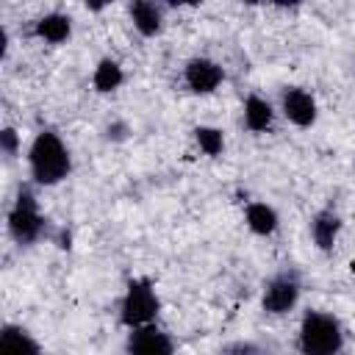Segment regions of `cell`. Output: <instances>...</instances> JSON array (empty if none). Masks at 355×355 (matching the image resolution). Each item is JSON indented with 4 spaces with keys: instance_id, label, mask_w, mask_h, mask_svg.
<instances>
[{
    "instance_id": "cell-1",
    "label": "cell",
    "mask_w": 355,
    "mask_h": 355,
    "mask_svg": "<svg viewBox=\"0 0 355 355\" xmlns=\"http://www.w3.org/2000/svg\"><path fill=\"white\" fill-rule=\"evenodd\" d=\"M28 166L31 178L39 186H55L69 178L72 172V155L64 139L55 130H39L28 147Z\"/></svg>"
},
{
    "instance_id": "cell-2",
    "label": "cell",
    "mask_w": 355,
    "mask_h": 355,
    "mask_svg": "<svg viewBox=\"0 0 355 355\" xmlns=\"http://www.w3.org/2000/svg\"><path fill=\"white\" fill-rule=\"evenodd\" d=\"M300 352L302 355H341L344 327L333 313L308 311L300 322Z\"/></svg>"
},
{
    "instance_id": "cell-3",
    "label": "cell",
    "mask_w": 355,
    "mask_h": 355,
    "mask_svg": "<svg viewBox=\"0 0 355 355\" xmlns=\"http://www.w3.org/2000/svg\"><path fill=\"white\" fill-rule=\"evenodd\" d=\"M161 311V300L155 294V286L147 277H133L125 288V297L119 302V322L125 327H144L155 324Z\"/></svg>"
},
{
    "instance_id": "cell-4",
    "label": "cell",
    "mask_w": 355,
    "mask_h": 355,
    "mask_svg": "<svg viewBox=\"0 0 355 355\" xmlns=\"http://www.w3.org/2000/svg\"><path fill=\"white\" fill-rule=\"evenodd\" d=\"M44 227H47V219L42 216L39 211V202L33 197V191L28 186H19L17 191V200L8 211V233L17 244H33L44 236Z\"/></svg>"
},
{
    "instance_id": "cell-5",
    "label": "cell",
    "mask_w": 355,
    "mask_h": 355,
    "mask_svg": "<svg viewBox=\"0 0 355 355\" xmlns=\"http://www.w3.org/2000/svg\"><path fill=\"white\" fill-rule=\"evenodd\" d=\"M300 291H302L300 275H297L294 269H283V272L272 275V277L263 283L261 305H263L266 313H272V316H283V313L294 311V305L300 302Z\"/></svg>"
},
{
    "instance_id": "cell-6",
    "label": "cell",
    "mask_w": 355,
    "mask_h": 355,
    "mask_svg": "<svg viewBox=\"0 0 355 355\" xmlns=\"http://www.w3.org/2000/svg\"><path fill=\"white\" fill-rule=\"evenodd\" d=\"M222 80H225V69L214 58L194 55L183 67V83L194 94H211V92H216L222 86Z\"/></svg>"
},
{
    "instance_id": "cell-7",
    "label": "cell",
    "mask_w": 355,
    "mask_h": 355,
    "mask_svg": "<svg viewBox=\"0 0 355 355\" xmlns=\"http://www.w3.org/2000/svg\"><path fill=\"white\" fill-rule=\"evenodd\" d=\"M280 108H283V116L297 125V128H311L319 116V105L313 100V94L302 86H288L283 89L280 94Z\"/></svg>"
},
{
    "instance_id": "cell-8",
    "label": "cell",
    "mask_w": 355,
    "mask_h": 355,
    "mask_svg": "<svg viewBox=\"0 0 355 355\" xmlns=\"http://www.w3.org/2000/svg\"><path fill=\"white\" fill-rule=\"evenodd\" d=\"M125 355H175V344L158 324H144L130 330Z\"/></svg>"
},
{
    "instance_id": "cell-9",
    "label": "cell",
    "mask_w": 355,
    "mask_h": 355,
    "mask_svg": "<svg viewBox=\"0 0 355 355\" xmlns=\"http://www.w3.org/2000/svg\"><path fill=\"white\" fill-rule=\"evenodd\" d=\"M338 230H341V216L333 208H322V211L313 214V219H311V239H313V244L322 252H330L336 247Z\"/></svg>"
},
{
    "instance_id": "cell-10",
    "label": "cell",
    "mask_w": 355,
    "mask_h": 355,
    "mask_svg": "<svg viewBox=\"0 0 355 355\" xmlns=\"http://www.w3.org/2000/svg\"><path fill=\"white\" fill-rule=\"evenodd\" d=\"M0 355H44L39 341L19 324H3L0 330Z\"/></svg>"
},
{
    "instance_id": "cell-11",
    "label": "cell",
    "mask_w": 355,
    "mask_h": 355,
    "mask_svg": "<svg viewBox=\"0 0 355 355\" xmlns=\"http://www.w3.org/2000/svg\"><path fill=\"white\" fill-rule=\"evenodd\" d=\"M128 11H130V19H133V28L141 36L161 33V28H164V6H158L153 0H136V3H130Z\"/></svg>"
},
{
    "instance_id": "cell-12",
    "label": "cell",
    "mask_w": 355,
    "mask_h": 355,
    "mask_svg": "<svg viewBox=\"0 0 355 355\" xmlns=\"http://www.w3.org/2000/svg\"><path fill=\"white\" fill-rule=\"evenodd\" d=\"M33 33L47 44H61L72 36V19L61 11H50L33 22Z\"/></svg>"
},
{
    "instance_id": "cell-13",
    "label": "cell",
    "mask_w": 355,
    "mask_h": 355,
    "mask_svg": "<svg viewBox=\"0 0 355 355\" xmlns=\"http://www.w3.org/2000/svg\"><path fill=\"white\" fill-rule=\"evenodd\" d=\"M244 125H247V130H252V133H266V130H272V125H275V108H272V103L269 100H263L261 94H250L247 100H244Z\"/></svg>"
},
{
    "instance_id": "cell-14",
    "label": "cell",
    "mask_w": 355,
    "mask_h": 355,
    "mask_svg": "<svg viewBox=\"0 0 355 355\" xmlns=\"http://www.w3.org/2000/svg\"><path fill=\"white\" fill-rule=\"evenodd\" d=\"M244 222H247V227H250L252 233H258V236H272V233L277 230V225H280V216H277V211H275L272 205H266V202H250V205L244 208Z\"/></svg>"
},
{
    "instance_id": "cell-15",
    "label": "cell",
    "mask_w": 355,
    "mask_h": 355,
    "mask_svg": "<svg viewBox=\"0 0 355 355\" xmlns=\"http://www.w3.org/2000/svg\"><path fill=\"white\" fill-rule=\"evenodd\" d=\"M122 80H125V72H122L119 61H114V58H103V61L94 67V75H92V86H94V92L108 94V92L119 89Z\"/></svg>"
},
{
    "instance_id": "cell-16",
    "label": "cell",
    "mask_w": 355,
    "mask_h": 355,
    "mask_svg": "<svg viewBox=\"0 0 355 355\" xmlns=\"http://www.w3.org/2000/svg\"><path fill=\"white\" fill-rule=\"evenodd\" d=\"M194 141H197V147H200L205 155H211V158L222 155V150H225V136H222V130H219V128H211V125H197V128H194Z\"/></svg>"
},
{
    "instance_id": "cell-17",
    "label": "cell",
    "mask_w": 355,
    "mask_h": 355,
    "mask_svg": "<svg viewBox=\"0 0 355 355\" xmlns=\"http://www.w3.org/2000/svg\"><path fill=\"white\" fill-rule=\"evenodd\" d=\"M0 150H3V155H6L8 161L19 153V136H17L14 128H3V130H0Z\"/></svg>"
},
{
    "instance_id": "cell-18",
    "label": "cell",
    "mask_w": 355,
    "mask_h": 355,
    "mask_svg": "<svg viewBox=\"0 0 355 355\" xmlns=\"http://www.w3.org/2000/svg\"><path fill=\"white\" fill-rule=\"evenodd\" d=\"M128 133H130V128H128V122H122V119H116V122H111V125L105 128V139H108V141H125Z\"/></svg>"
},
{
    "instance_id": "cell-19",
    "label": "cell",
    "mask_w": 355,
    "mask_h": 355,
    "mask_svg": "<svg viewBox=\"0 0 355 355\" xmlns=\"http://www.w3.org/2000/svg\"><path fill=\"white\" fill-rule=\"evenodd\" d=\"M227 355H266V352H263V347H258L255 341H236V344L227 349Z\"/></svg>"
}]
</instances>
